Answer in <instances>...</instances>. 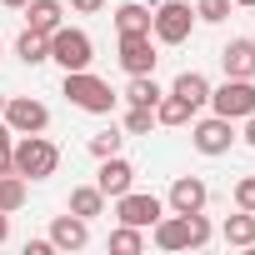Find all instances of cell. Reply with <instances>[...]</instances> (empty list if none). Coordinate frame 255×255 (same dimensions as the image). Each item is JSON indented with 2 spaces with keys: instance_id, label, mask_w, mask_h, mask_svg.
<instances>
[{
  "instance_id": "6da1fadb",
  "label": "cell",
  "mask_w": 255,
  "mask_h": 255,
  "mask_svg": "<svg viewBox=\"0 0 255 255\" xmlns=\"http://www.w3.org/2000/svg\"><path fill=\"white\" fill-rule=\"evenodd\" d=\"M10 170L25 175V180H50V175L60 170V145L45 140V130H40V135H20V140L10 145Z\"/></svg>"
},
{
  "instance_id": "7a4b0ae2",
  "label": "cell",
  "mask_w": 255,
  "mask_h": 255,
  "mask_svg": "<svg viewBox=\"0 0 255 255\" xmlns=\"http://www.w3.org/2000/svg\"><path fill=\"white\" fill-rule=\"evenodd\" d=\"M150 230H155V245H160V250H200V245H210V235H215L210 220H205V210H195V215H175V210H170V215H160Z\"/></svg>"
},
{
  "instance_id": "3957f363",
  "label": "cell",
  "mask_w": 255,
  "mask_h": 255,
  "mask_svg": "<svg viewBox=\"0 0 255 255\" xmlns=\"http://www.w3.org/2000/svg\"><path fill=\"white\" fill-rule=\"evenodd\" d=\"M65 100L75 105V110H90V115H110L115 110V90L100 80V75H90V70H65Z\"/></svg>"
},
{
  "instance_id": "277c9868",
  "label": "cell",
  "mask_w": 255,
  "mask_h": 255,
  "mask_svg": "<svg viewBox=\"0 0 255 255\" xmlns=\"http://www.w3.org/2000/svg\"><path fill=\"white\" fill-rule=\"evenodd\" d=\"M195 30V10L185 5V0H160V5L150 10V35L160 45H185Z\"/></svg>"
},
{
  "instance_id": "5b68a950",
  "label": "cell",
  "mask_w": 255,
  "mask_h": 255,
  "mask_svg": "<svg viewBox=\"0 0 255 255\" xmlns=\"http://www.w3.org/2000/svg\"><path fill=\"white\" fill-rule=\"evenodd\" d=\"M50 60H55L60 70H90L95 40H90L85 30H75V25H60V30L50 35Z\"/></svg>"
},
{
  "instance_id": "8992f818",
  "label": "cell",
  "mask_w": 255,
  "mask_h": 255,
  "mask_svg": "<svg viewBox=\"0 0 255 255\" xmlns=\"http://www.w3.org/2000/svg\"><path fill=\"white\" fill-rule=\"evenodd\" d=\"M0 120H5L15 135H40L45 125H50V105L35 100V95H5V110H0Z\"/></svg>"
},
{
  "instance_id": "52a82bcc",
  "label": "cell",
  "mask_w": 255,
  "mask_h": 255,
  "mask_svg": "<svg viewBox=\"0 0 255 255\" xmlns=\"http://www.w3.org/2000/svg\"><path fill=\"white\" fill-rule=\"evenodd\" d=\"M210 110L225 115V120H245V115H255V80H235V75H225V85L210 90Z\"/></svg>"
},
{
  "instance_id": "ba28073f",
  "label": "cell",
  "mask_w": 255,
  "mask_h": 255,
  "mask_svg": "<svg viewBox=\"0 0 255 255\" xmlns=\"http://www.w3.org/2000/svg\"><path fill=\"white\" fill-rule=\"evenodd\" d=\"M165 215V200L160 195H145V190H125V195H115V220L120 225H140V230H150L155 220Z\"/></svg>"
},
{
  "instance_id": "9c48e42d",
  "label": "cell",
  "mask_w": 255,
  "mask_h": 255,
  "mask_svg": "<svg viewBox=\"0 0 255 255\" xmlns=\"http://www.w3.org/2000/svg\"><path fill=\"white\" fill-rule=\"evenodd\" d=\"M235 140H240V135H235V120H225V115H205V120L190 125V145H195L200 155H225Z\"/></svg>"
},
{
  "instance_id": "30bf717a",
  "label": "cell",
  "mask_w": 255,
  "mask_h": 255,
  "mask_svg": "<svg viewBox=\"0 0 255 255\" xmlns=\"http://www.w3.org/2000/svg\"><path fill=\"white\" fill-rule=\"evenodd\" d=\"M155 35L135 30V35H120V70L125 75H155Z\"/></svg>"
},
{
  "instance_id": "8fae6325",
  "label": "cell",
  "mask_w": 255,
  "mask_h": 255,
  "mask_svg": "<svg viewBox=\"0 0 255 255\" xmlns=\"http://www.w3.org/2000/svg\"><path fill=\"white\" fill-rule=\"evenodd\" d=\"M205 200H210V185H205L200 175H180V180L170 185V195H165V210L195 215V210H205Z\"/></svg>"
},
{
  "instance_id": "7c38bea8",
  "label": "cell",
  "mask_w": 255,
  "mask_h": 255,
  "mask_svg": "<svg viewBox=\"0 0 255 255\" xmlns=\"http://www.w3.org/2000/svg\"><path fill=\"white\" fill-rule=\"evenodd\" d=\"M95 185H100L105 200H115V195H125V190L135 185V165H130V160H120V155H105L100 170H95Z\"/></svg>"
},
{
  "instance_id": "4fadbf2b",
  "label": "cell",
  "mask_w": 255,
  "mask_h": 255,
  "mask_svg": "<svg viewBox=\"0 0 255 255\" xmlns=\"http://www.w3.org/2000/svg\"><path fill=\"white\" fill-rule=\"evenodd\" d=\"M50 245L55 250H85L90 245V220H80L75 210L70 215H55L50 220Z\"/></svg>"
},
{
  "instance_id": "5bb4252c",
  "label": "cell",
  "mask_w": 255,
  "mask_h": 255,
  "mask_svg": "<svg viewBox=\"0 0 255 255\" xmlns=\"http://www.w3.org/2000/svg\"><path fill=\"white\" fill-rule=\"evenodd\" d=\"M220 65H225V75H235V80H255V40H230V45L220 50Z\"/></svg>"
},
{
  "instance_id": "9a60e30c",
  "label": "cell",
  "mask_w": 255,
  "mask_h": 255,
  "mask_svg": "<svg viewBox=\"0 0 255 255\" xmlns=\"http://www.w3.org/2000/svg\"><path fill=\"white\" fill-rule=\"evenodd\" d=\"M25 20H30V30L55 35V30L65 25V5H60V0H30V5H25Z\"/></svg>"
},
{
  "instance_id": "2e32d148",
  "label": "cell",
  "mask_w": 255,
  "mask_h": 255,
  "mask_svg": "<svg viewBox=\"0 0 255 255\" xmlns=\"http://www.w3.org/2000/svg\"><path fill=\"white\" fill-rule=\"evenodd\" d=\"M170 95H180L190 110H200V105H210V80H205L200 70H180L175 85H170Z\"/></svg>"
},
{
  "instance_id": "e0dca14e",
  "label": "cell",
  "mask_w": 255,
  "mask_h": 255,
  "mask_svg": "<svg viewBox=\"0 0 255 255\" xmlns=\"http://www.w3.org/2000/svg\"><path fill=\"white\" fill-rule=\"evenodd\" d=\"M220 235H225V245H235V250H250V245H255V210H240V215H225Z\"/></svg>"
},
{
  "instance_id": "ac0fdd59",
  "label": "cell",
  "mask_w": 255,
  "mask_h": 255,
  "mask_svg": "<svg viewBox=\"0 0 255 255\" xmlns=\"http://www.w3.org/2000/svg\"><path fill=\"white\" fill-rule=\"evenodd\" d=\"M15 55L25 60V65H45L50 60V35H40V30H20V40H15Z\"/></svg>"
},
{
  "instance_id": "d6986e66",
  "label": "cell",
  "mask_w": 255,
  "mask_h": 255,
  "mask_svg": "<svg viewBox=\"0 0 255 255\" xmlns=\"http://www.w3.org/2000/svg\"><path fill=\"white\" fill-rule=\"evenodd\" d=\"M115 30H120V35L150 30V5H140V0H125V5L115 10Z\"/></svg>"
},
{
  "instance_id": "ffe728a7",
  "label": "cell",
  "mask_w": 255,
  "mask_h": 255,
  "mask_svg": "<svg viewBox=\"0 0 255 255\" xmlns=\"http://www.w3.org/2000/svg\"><path fill=\"white\" fill-rule=\"evenodd\" d=\"M70 210H75L80 220L105 215V195H100V185H75V190H70Z\"/></svg>"
},
{
  "instance_id": "44dd1931",
  "label": "cell",
  "mask_w": 255,
  "mask_h": 255,
  "mask_svg": "<svg viewBox=\"0 0 255 255\" xmlns=\"http://www.w3.org/2000/svg\"><path fill=\"white\" fill-rule=\"evenodd\" d=\"M190 115H195V110H190L180 95H170V90L155 100V125H190Z\"/></svg>"
},
{
  "instance_id": "7402d4cb",
  "label": "cell",
  "mask_w": 255,
  "mask_h": 255,
  "mask_svg": "<svg viewBox=\"0 0 255 255\" xmlns=\"http://www.w3.org/2000/svg\"><path fill=\"white\" fill-rule=\"evenodd\" d=\"M20 205H25V175L5 170V175H0V210H5V215H15Z\"/></svg>"
},
{
  "instance_id": "603a6c76",
  "label": "cell",
  "mask_w": 255,
  "mask_h": 255,
  "mask_svg": "<svg viewBox=\"0 0 255 255\" xmlns=\"http://www.w3.org/2000/svg\"><path fill=\"white\" fill-rule=\"evenodd\" d=\"M110 250H115V255H140V250H145V230H140V225L110 230Z\"/></svg>"
},
{
  "instance_id": "cb8c5ba5",
  "label": "cell",
  "mask_w": 255,
  "mask_h": 255,
  "mask_svg": "<svg viewBox=\"0 0 255 255\" xmlns=\"http://www.w3.org/2000/svg\"><path fill=\"white\" fill-rule=\"evenodd\" d=\"M165 90L155 85V75H130V85H125V100L130 105H155Z\"/></svg>"
},
{
  "instance_id": "d4e9b609",
  "label": "cell",
  "mask_w": 255,
  "mask_h": 255,
  "mask_svg": "<svg viewBox=\"0 0 255 255\" xmlns=\"http://www.w3.org/2000/svg\"><path fill=\"white\" fill-rule=\"evenodd\" d=\"M150 125H155V105H130L125 110V130L130 135H150Z\"/></svg>"
},
{
  "instance_id": "484cf974",
  "label": "cell",
  "mask_w": 255,
  "mask_h": 255,
  "mask_svg": "<svg viewBox=\"0 0 255 255\" xmlns=\"http://www.w3.org/2000/svg\"><path fill=\"white\" fill-rule=\"evenodd\" d=\"M120 130H100V135H90V155L95 160H105V155H120Z\"/></svg>"
},
{
  "instance_id": "4316f807",
  "label": "cell",
  "mask_w": 255,
  "mask_h": 255,
  "mask_svg": "<svg viewBox=\"0 0 255 255\" xmlns=\"http://www.w3.org/2000/svg\"><path fill=\"white\" fill-rule=\"evenodd\" d=\"M230 15V0H195V20H205V25H220Z\"/></svg>"
},
{
  "instance_id": "83f0119b",
  "label": "cell",
  "mask_w": 255,
  "mask_h": 255,
  "mask_svg": "<svg viewBox=\"0 0 255 255\" xmlns=\"http://www.w3.org/2000/svg\"><path fill=\"white\" fill-rule=\"evenodd\" d=\"M10 145H15V130H10L5 120H0V175L10 170Z\"/></svg>"
},
{
  "instance_id": "f1b7e54d",
  "label": "cell",
  "mask_w": 255,
  "mask_h": 255,
  "mask_svg": "<svg viewBox=\"0 0 255 255\" xmlns=\"http://www.w3.org/2000/svg\"><path fill=\"white\" fill-rule=\"evenodd\" d=\"M235 205H240V210H255V175H245V180L235 185Z\"/></svg>"
},
{
  "instance_id": "f546056e",
  "label": "cell",
  "mask_w": 255,
  "mask_h": 255,
  "mask_svg": "<svg viewBox=\"0 0 255 255\" xmlns=\"http://www.w3.org/2000/svg\"><path fill=\"white\" fill-rule=\"evenodd\" d=\"M70 10H80V15H95V10H105V0H70Z\"/></svg>"
},
{
  "instance_id": "4dcf8cb0",
  "label": "cell",
  "mask_w": 255,
  "mask_h": 255,
  "mask_svg": "<svg viewBox=\"0 0 255 255\" xmlns=\"http://www.w3.org/2000/svg\"><path fill=\"white\" fill-rule=\"evenodd\" d=\"M50 250H55V245H50V235H45V240H30V245H25V255H50Z\"/></svg>"
},
{
  "instance_id": "1f68e13d",
  "label": "cell",
  "mask_w": 255,
  "mask_h": 255,
  "mask_svg": "<svg viewBox=\"0 0 255 255\" xmlns=\"http://www.w3.org/2000/svg\"><path fill=\"white\" fill-rule=\"evenodd\" d=\"M240 140H245V145L255 150V115H245V130H240Z\"/></svg>"
},
{
  "instance_id": "d6a6232c",
  "label": "cell",
  "mask_w": 255,
  "mask_h": 255,
  "mask_svg": "<svg viewBox=\"0 0 255 255\" xmlns=\"http://www.w3.org/2000/svg\"><path fill=\"white\" fill-rule=\"evenodd\" d=\"M5 240H10V215L0 210V245H5Z\"/></svg>"
},
{
  "instance_id": "836d02e7",
  "label": "cell",
  "mask_w": 255,
  "mask_h": 255,
  "mask_svg": "<svg viewBox=\"0 0 255 255\" xmlns=\"http://www.w3.org/2000/svg\"><path fill=\"white\" fill-rule=\"evenodd\" d=\"M0 5H10V10H25V5H30V0H0Z\"/></svg>"
},
{
  "instance_id": "e575fe53",
  "label": "cell",
  "mask_w": 255,
  "mask_h": 255,
  "mask_svg": "<svg viewBox=\"0 0 255 255\" xmlns=\"http://www.w3.org/2000/svg\"><path fill=\"white\" fill-rule=\"evenodd\" d=\"M230 5H245V10H250V5H255V0H230Z\"/></svg>"
},
{
  "instance_id": "d590c367",
  "label": "cell",
  "mask_w": 255,
  "mask_h": 255,
  "mask_svg": "<svg viewBox=\"0 0 255 255\" xmlns=\"http://www.w3.org/2000/svg\"><path fill=\"white\" fill-rule=\"evenodd\" d=\"M0 110H5V90H0Z\"/></svg>"
},
{
  "instance_id": "8d00e7d4",
  "label": "cell",
  "mask_w": 255,
  "mask_h": 255,
  "mask_svg": "<svg viewBox=\"0 0 255 255\" xmlns=\"http://www.w3.org/2000/svg\"><path fill=\"white\" fill-rule=\"evenodd\" d=\"M0 55H5V45H0Z\"/></svg>"
},
{
  "instance_id": "74e56055",
  "label": "cell",
  "mask_w": 255,
  "mask_h": 255,
  "mask_svg": "<svg viewBox=\"0 0 255 255\" xmlns=\"http://www.w3.org/2000/svg\"><path fill=\"white\" fill-rule=\"evenodd\" d=\"M250 40H255V35H250Z\"/></svg>"
}]
</instances>
